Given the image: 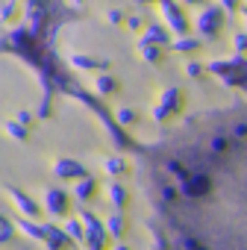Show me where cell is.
I'll use <instances>...</instances> for the list:
<instances>
[{
    "instance_id": "cell-24",
    "label": "cell",
    "mask_w": 247,
    "mask_h": 250,
    "mask_svg": "<svg viewBox=\"0 0 247 250\" xmlns=\"http://www.w3.org/2000/svg\"><path fill=\"white\" fill-rule=\"evenodd\" d=\"M30 118H33L30 112H18V115H15V121H21V124H24V127H27V124H30Z\"/></svg>"
},
{
    "instance_id": "cell-15",
    "label": "cell",
    "mask_w": 247,
    "mask_h": 250,
    "mask_svg": "<svg viewBox=\"0 0 247 250\" xmlns=\"http://www.w3.org/2000/svg\"><path fill=\"white\" fill-rule=\"evenodd\" d=\"M44 197H47V203H50V209H53V212H62V206H65V194H62L59 188H47V191H44Z\"/></svg>"
},
{
    "instance_id": "cell-3",
    "label": "cell",
    "mask_w": 247,
    "mask_h": 250,
    "mask_svg": "<svg viewBox=\"0 0 247 250\" xmlns=\"http://www.w3.org/2000/svg\"><path fill=\"white\" fill-rule=\"evenodd\" d=\"M183 106H185L183 91H180V88H174V85H168V88H162V91H159V97H156V103H153L150 115H153V121H165V118H171V115H180V112H183Z\"/></svg>"
},
{
    "instance_id": "cell-21",
    "label": "cell",
    "mask_w": 247,
    "mask_h": 250,
    "mask_svg": "<svg viewBox=\"0 0 247 250\" xmlns=\"http://www.w3.org/2000/svg\"><path fill=\"white\" fill-rule=\"evenodd\" d=\"M9 194H12V197H15V200H18V203H21V206H24V209H27V212H36V209H33V203H30V200H27V197H24V194H18V191H15V188H9Z\"/></svg>"
},
{
    "instance_id": "cell-14",
    "label": "cell",
    "mask_w": 247,
    "mask_h": 250,
    "mask_svg": "<svg viewBox=\"0 0 247 250\" xmlns=\"http://www.w3.org/2000/svg\"><path fill=\"white\" fill-rule=\"evenodd\" d=\"M103 168H106V174H124L130 165H127V159H124V156H109L103 162Z\"/></svg>"
},
{
    "instance_id": "cell-13",
    "label": "cell",
    "mask_w": 247,
    "mask_h": 250,
    "mask_svg": "<svg viewBox=\"0 0 247 250\" xmlns=\"http://www.w3.org/2000/svg\"><path fill=\"white\" fill-rule=\"evenodd\" d=\"M136 118H139V115H136L130 106H118V109H115V124H121V127H133Z\"/></svg>"
},
{
    "instance_id": "cell-20",
    "label": "cell",
    "mask_w": 247,
    "mask_h": 250,
    "mask_svg": "<svg viewBox=\"0 0 247 250\" xmlns=\"http://www.w3.org/2000/svg\"><path fill=\"white\" fill-rule=\"evenodd\" d=\"M218 6H221L224 12H235V9L241 6V0H218Z\"/></svg>"
},
{
    "instance_id": "cell-2",
    "label": "cell",
    "mask_w": 247,
    "mask_h": 250,
    "mask_svg": "<svg viewBox=\"0 0 247 250\" xmlns=\"http://www.w3.org/2000/svg\"><path fill=\"white\" fill-rule=\"evenodd\" d=\"M206 74H215L224 85L247 91V59L238 56V53L229 56V59H209L206 62Z\"/></svg>"
},
{
    "instance_id": "cell-7",
    "label": "cell",
    "mask_w": 247,
    "mask_h": 250,
    "mask_svg": "<svg viewBox=\"0 0 247 250\" xmlns=\"http://www.w3.org/2000/svg\"><path fill=\"white\" fill-rule=\"evenodd\" d=\"M53 174L56 177H80V180H85V168L77 159H56L53 162Z\"/></svg>"
},
{
    "instance_id": "cell-16",
    "label": "cell",
    "mask_w": 247,
    "mask_h": 250,
    "mask_svg": "<svg viewBox=\"0 0 247 250\" xmlns=\"http://www.w3.org/2000/svg\"><path fill=\"white\" fill-rule=\"evenodd\" d=\"M106 194H109V200H112V203H118V206L127 203V191H124V186H118V183H112V186L106 188Z\"/></svg>"
},
{
    "instance_id": "cell-28",
    "label": "cell",
    "mask_w": 247,
    "mask_h": 250,
    "mask_svg": "<svg viewBox=\"0 0 247 250\" xmlns=\"http://www.w3.org/2000/svg\"><path fill=\"white\" fill-rule=\"evenodd\" d=\"M136 3H153V0H136ZM156 3H159V0H156Z\"/></svg>"
},
{
    "instance_id": "cell-11",
    "label": "cell",
    "mask_w": 247,
    "mask_h": 250,
    "mask_svg": "<svg viewBox=\"0 0 247 250\" xmlns=\"http://www.w3.org/2000/svg\"><path fill=\"white\" fill-rule=\"evenodd\" d=\"M3 133L9 139H15V142H24L27 139V127H24L21 121H3Z\"/></svg>"
},
{
    "instance_id": "cell-5",
    "label": "cell",
    "mask_w": 247,
    "mask_h": 250,
    "mask_svg": "<svg viewBox=\"0 0 247 250\" xmlns=\"http://www.w3.org/2000/svg\"><path fill=\"white\" fill-rule=\"evenodd\" d=\"M221 24H224V9L221 6H203L197 12V18H194V30L203 39H215L218 30H221Z\"/></svg>"
},
{
    "instance_id": "cell-26",
    "label": "cell",
    "mask_w": 247,
    "mask_h": 250,
    "mask_svg": "<svg viewBox=\"0 0 247 250\" xmlns=\"http://www.w3.org/2000/svg\"><path fill=\"white\" fill-rule=\"evenodd\" d=\"M185 6H197V3H203V0H183Z\"/></svg>"
},
{
    "instance_id": "cell-12",
    "label": "cell",
    "mask_w": 247,
    "mask_h": 250,
    "mask_svg": "<svg viewBox=\"0 0 247 250\" xmlns=\"http://www.w3.org/2000/svg\"><path fill=\"white\" fill-rule=\"evenodd\" d=\"M171 47H174V50H180V53H191V50H197V47H200V39H194V36H180V39H174V42H171Z\"/></svg>"
},
{
    "instance_id": "cell-27",
    "label": "cell",
    "mask_w": 247,
    "mask_h": 250,
    "mask_svg": "<svg viewBox=\"0 0 247 250\" xmlns=\"http://www.w3.org/2000/svg\"><path fill=\"white\" fill-rule=\"evenodd\" d=\"M241 21H244V33H247V9L241 12Z\"/></svg>"
},
{
    "instance_id": "cell-1",
    "label": "cell",
    "mask_w": 247,
    "mask_h": 250,
    "mask_svg": "<svg viewBox=\"0 0 247 250\" xmlns=\"http://www.w3.org/2000/svg\"><path fill=\"white\" fill-rule=\"evenodd\" d=\"M133 150L159 250H247V103L200 112Z\"/></svg>"
},
{
    "instance_id": "cell-4",
    "label": "cell",
    "mask_w": 247,
    "mask_h": 250,
    "mask_svg": "<svg viewBox=\"0 0 247 250\" xmlns=\"http://www.w3.org/2000/svg\"><path fill=\"white\" fill-rule=\"evenodd\" d=\"M156 12H159V18L165 21V30H171L177 39L185 36V30H188V18L183 15V9H180L177 0H159V3H156Z\"/></svg>"
},
{
    "instance_id": "cell-19",
    "label": "cell",
    "mask_w": 247,
    "mask_h": 250,
    "mask_svg": "<svg viewBox=\"0 0 247 250\" xmlns=\"http://www.w3.org/2000/svg\"><path fill=\"white\" fill-rule=\"evenodd\" d=\"M88 194H94V180H80V186H77V197H88Z\"/></svg>"
},
{
    "instance_id": "cell-18",
    "label": "cell",
    "mask_w": 247,
    "mask_h": 250,
    "mask_svg": "<svg viewBox=\"0 0 247 250\" xmlns=\"http://www.w3.org/2000/svg\"><path fill=\"white\" fill-rule=\"evenodd\" d=\"M203 71H206V65H200V62H185L183 65V74L185 77H200Z\"/></svg>"
},
{
    "instance_id": "cell-22",
    "label": "cell",
    "mask_w": 247,
    "mask_h": 250,
    "mask_svg": "<svg viewBox=\"0 0 247 250\" xmlns=\"http://www.w3.org/2000/svg\"><path fill=\"white\" fill-rule=\"evenodd\" d=\"M106 21H109V24H121V21H124V12H121V9H109V12H106Z\"/></svg>"
},
{
    "instance_id": "cell-23",
    "label": "cell",
    "mask_w": 247,
    "mask_h": 250,
    "mask_svg": "<svg viewBox=\"0 0 247 250\" xmlns=\"http://www.w3.org/2000/svg\"><path fill=\"white\" fill-rule=\"evenodd\" d=\"M12 12H15V0H6V3H3V21H9Z\"/></svg>"
},
{
    "instance_id": "cell-25",
    "label": "cell",
    "mask_w": 247,
    "mask_h": 250,
    "mask_svg": "<svg viewBox=\"0 0 247 250\" xmlns=\"http://www.w3.org/2000/svg\"><path fill=\"white\" fill-rule=\"evenodd\" d=\"M127 24H130V30H139L142 27V18H127Z\"/></svg>"
},
{
    "instance_id": "cell-8",
    "label": "cell",
    "mask_w": 247,
    "mask_h": 250,
    "mask_svg": "<svg viewBox=\"0 0 247 250\" xmlns=\"http://www.w3.org/2000/svg\"><path fill=\"white\" fill-rule=\"evenodd\" d=\"M139 42L159 44V47H162V44H171V42H168V30H165L162 24H147V27H144V33L139 36Z\"/></svg>"
},
{
    "instance_id": "cell-29",
    "label": "cell",
    "mask_w": 247,
    "mask_h": 250,
    "mask_svg": "<svg viewBox=\"0 0 247 250\" xmlns=\"http://www.w3.org/2000/svg\"><path fill=\"white\" fill-rule=\"evenodd\" d=\"M244 3H247V0H244Z\"/></svg>"
},
{
    "instance_id": "cell-6",
    "label": "cell",
    "mask_w": 247,
    "mask_h": 250,
    "mask_svg": "<svg viewBox=\"0 0 247 250\" xmlns=\"http://www.w3.org/2000/svg\"><path fill=\"white\" fill-rule=\"evenodd\" d=\"M68 65L71 68H82V71H100V74H106V68L112 65L109 59H97V56H82V53H71L68 56Z\"/></svg>"
},
{
    "instance_id": "cell-10",
    "label": "cell",
    "mask_w": 247,
    "mask_h": 250,
    "mask_svg": "<svg viewBox=\"0 0 247 250\" xmlns=\"http://www.w3.org/2000/svg\"><path fill=\"white\" fill-rule=\"evenodd\" d=\"M91 88H94L97 94H112V91H118V80H115L112 74H94Z\"/></svg>"
},
{
    "instance_id": "cell-17",
    "label": "cell",
    "mask_w": 247,
    "mask_h": 250,
    "mask_svg": "<svg viewBox=\"0 0 247 250\" xmlns=\"http://www.w3.org/2000/svg\"><path fill=\"white\" fill-rule=\"evenodd\" d=\"M232 50H235L238 56H241V53H247V33H244V30L232 36Z\"/></svg>"
},
{
    "instance_id": "cell-9",
    "label": "cell",
    "mask_w": 247,
    "mask_h": 250,
    "mask_svg": "<svg viewBox=\"0 0 247 250\" xmlns=\"http://www.w3.org/2000/svg\"><path fill=\"white\" fill-rule=\"evenodd\" d=\"M136 56H139L144 65H159V62H162V47H159V44L139 42V44H136Z\"/></svg>"
}]
</instances>
